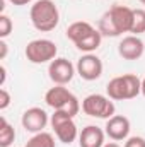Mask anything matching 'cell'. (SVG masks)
I'll list each match as a JSON object with an SVG mask.
<instances>
[{"label": "cell", "mask_w": 145, "mask_h": 147, "mask_svg": "<svg viewBox=\"0 0 145 147\" xmlns=\"http://www.w3.org/2000/svg\"><path fill=\"white\" fill-rule=\"evenodd\" d=\"M44 101H46V105L50 108L67 111L70 116H75L80 111V108H82L75 94H72L65 86H56V84H55V87L46 91Z\"/></svg>", "instance_id": "obj_4"}, {"label": "cell", "mask_w": 145, "mask_h": 147, "mask_svg": "<svg viewBox=\"0 0 145 147\" xmlns=\"http://www.w3.org/2000/svg\"><path fill=\"white\" fill-rule=\"evenodd\" d=\"M144 51H145V43L135 34L125 36L118 45V53L123 60H130V62L138 60V58H142Z\"/></svg>", "instance_id": "obj_11"}, {"label": "cell", "mask_w": 145, "mask_h": 147, "mask_svg": "<svg viewBox=\"0 0 145 147\" xmlns=\"http://www.w3.org/2000/svg\"><path fill=\"white\" fill-rule=\"evenodd\" d=\"M56 53H58V48L56 45L51 41V39H33L28 43L26 50H24V55L26 58L31 62V63H48V62H53L56 58Z\"/></svg>", "instance_id": "obj_6"}, {"label": "cell", "mask_w": 145, "mask_h": 147, "mask_svg": "<svg viewBox=\"0 0 145 147\" xmlns=\"http://www.w3.org/2000/svg\"><path fill=\"white\" fill-rule=\"evenodd\" d=\"M101 41H103V34L99 33V29H94L91 34H87L79 43H75V48L84 51V53H92V51H96L101 46Z\"/></svg>", "instance_id": "obj_15"}, {"label": "cell", "mask_w": 145, "mask_h": 147, "mask_svg": "<svg viewBox=\"0 0 145 147\" xmlns=\"http://www.w3.org/2000/svg\"><path fill=\"white\" fill-rule=\"evenodd\" d=\"M75 72L77 69L67 58H55L53 62H50L48 67V75L56 86H67L68 82H72Z\"/></svg>", "instance_id": "obj_9"}, {"label": "cell", "mask_w": 145, "mask_h": 147, "mask_svg": "<svg viewBox=\"0 0 145 147\" xmlns=\"http://www.w3.org/2000/svg\"><path fill=\"white\" fill-rule=\"evenodd\" d=\"M82 111L92 118H103L109 120L114 115V103L113 99L103 94H89L87 98H84L82 101Z\"/></svg>", "instance_id": "obj_7"}, {"label": "cell", "mask_w": 145, "mask_h": 147, "mask_svg": "<svg viewBox=\"0 0 145 147\" xmlns=\"http://www.w3.org/2000/svg\"><path fill=\"white\" fill-rule=\"evenodd\" d=\"M48 121H50L48 113L43 108H38V106H33V108L26 110L22 113V118H21V123H22L24 130L31 132V134L43 132V128L48 125Z\"/></svg>", "instance_id": "obj_10"}, {"label": "cell", "mask_w": 145, "mask_h": 147, "mask_svg": "<svg viewBox=\"0 0 145 147\" xmlns=\"http://www.w3.org/2000/svg\"><path fill=\"white\" fill-rule=\"evenodd\" d=\"M130 33L135 36L145 33V9H133V26Z\"/></svg>", "instance_id": "obj_18"}, {"label": "cell", "mask_w": 145, "mask_h": 147, "mask_svg": "<svg viewBox=\"0 0 145 147\" xmlns=\"http://www.w3.org/2000/svg\"><path fill=\"white\" fill-rule=\"evenodd\" d=\"M26 147H55V137L48 132H39L28 140Z\"/></svg>", "instance_id": "obj_17"}, {"label": "cell", "mask_w": 145, "mask_h": 147, "mask_svg": "<svg viewBox=\"0 0 145 147\" xmlns=\"http://www.w3.org/2000/svg\"><path fill=\"white\" fill-rule=\"evenodd\" d=\"M140 2H142V3H144V5H145V0H140Z\"/></svg>", "instance_id": "obj_27"}, {"label": "cell", "mask_w": 145, "mask_h": 147, "mask_svg": "<svg viewBox=\"0 0 145 147\" xmlns=\"http://www.w3.org/2000/svg\"><path fill=\"white\" fill-rule=\"evenodd\" d=\"M130 120L123 115H113L106 121V127H104V132L111 140L114 142H119V140H126L128 135H130Z\"/></svg>", "instance_id": "obj_12"}, {"label": "cell", "mask_w": 145, "mask_h": 147, "mask_svg": "<svg viewBox=\"0 0 145 147\" xmlns=\"http://www.w3.org/2000/svg\"><path fill=\"white\" fill-rule=\"evenodd\" d=\"M94 29H96V28H94L91 22H87V21H77V22H72V24L68 26V29H67V38L75 45V43H79L80 39H84L87 34H91Z\"/></svg>", "instance_id": "obj_14"}, {"label": "cell", "mask_w": 145, "mask_h": 147, "mask_svg": "<svg viewBox=\"0 0 145 147\" xmlns=\"http://www.w3.org/2000/svg\"><path fill=\"white\" fill-rule=\"evenodd\" d=\"M123 147H145V139L144 137H138V135H135V137H128Z\"/></svg>", "instance_id": "obj_20"}, {"label": "cell", "mask_w": 145, "mask_h": 147, "mask_svg": "<svg viewBox=\"0 0 145 147\" xmlns=\"http://www.w3.org/2000/svg\"><path fill=\"white\" fill-rule=\"evenodd\" d=\"M75 69H77V74L84 79V80H97L101 75H103V60L97 57V55H94V53H85V55H82L80 58H79V62H77V65H75Z\"/></svg>", "instance_id": "obj_8"}, {"label": "cell", "mask_w": 145, "mask_h": 147, "mask_svg": "<svg viewBox=\"0 0 145 147\" xmlns=\"http://www.w3.org/2000/svg\"><path fill=\"white\" fill-rule=\"evenodd\" d=\"M106 94L113 101H128L142 94V79L135 74H123L111 79L106 86Z\"/></svg>", "instance_id": "obj_3"}, {"label": "cell", "mask_w": 145, "mask_h": 147, "mask_svg": "<svg viewBox=\"0 0 145 147\" xmlns=\"http://www.w3.org/2000/svg\"><path fill=\"white\" fill-rule=\"evenodd\" d=\"M106 137V132L96 125H87L85 128H82V132L79 134V146L80 147H103Z\"/></svg>", "instance_id": "obj_13"}, {"label": "cell", "mask_w": 145, "mask_h": 147, "mask_svg": "<svg viewBox=\"0 0 145 147\" xmlns=\"http://www.w3.org/2000/svg\"><path fill=\"white\" fill-rule=\"evenodd\" d=\"M133 26V9L126 5H113L99 19V33L108 38H118L130 33Z\"/></svg>", "instance_id": "obj_1"}, {"label": "cell", "mask_w": 145, "mask_h": 147, "mask_svg": "<svg viewBox=\"0 0 145 147\" xmlns=\"http://www.w3.org/2000/svg\"><path fill=\"white\" fill-rule=\"evenodd\" d=\"M15 140V130L14 127L2 116L0 118V147H9Z\"/></svg>", "instance_id": "obj_16"}, {"label": "cell", "mask_w": 145, "mask_h": 147, "mask_svg": "<svg viewBox=\"0 0 145 147\" xmlns=\"http://www.w3.org/2000/svg\"><path fill=\"white\" fill-rule=\"evenodd\" d=\"M103 147H119V144H116V142H108V144H104Z\"/></svg>", "instance_id": "obj_25"}, {"label": "cell", "mask_w": 145, "mask_h": 147, "mask_svg": "<svg viewBox=\"0 0 145 147\" xmlns=\"http://www.w3.org/2000/svg\"><path fill=\"white\" fill-rule=\"evenodd\" d=\"M50 123L55 130L56 139L62 144H72L79 137V130H77V125L73 121V116H70L67 111L55 110V113L50 118Z\"/></svg>", "instance_id": "obj_5"}, {"label": "cell", "mask_w": 145, "mask_h": 147, "mask_svg": "<svg viewBox=\"0 0 145 147\" xmlns=\"http://www.w3.org/2000/svg\"><path fill=\"white\" fill-rule=\"evenodd\" d=\"M10 94L7 92V89H0V110H5V108H9V105H10Z\"/></svg>", "instance_id": "obj_21"}, {"label": "cell", "mask_w": 145, "mask_h": 147, "mask_svg": "<svg viewBox=\"0 0 145 147\" xmlns=\"http://www.w3.org/2000/svg\"><path fill=\"white\" fill-rule=\"evenodd\" d=\"M29 17L34 29L41 33H50L60 22V10L53 0H36L31 5Z\"/></svg>", "instance_id": "obj_2"}, {"label": "cell", "mask_w": 145, "mask_h": 147, "mask_svg": "<svg viewBox=\"0 0 145 147\" xmlns=\"http://www.w3.org/2000/svg\"><path fill=\"white\" fill-rule=\"evenodd\" d=\"M0 72H2V79H0V86H3V84H5V77H7V70H5V67H3V65L0 67Z\"/></svg>", "instance_id": "obj_24"}, {"label": "cell", "mask_w": 145, "mask_h": 147, "mask_svg": "<svg viewBox=\"0 0 145 147\" xmlns=\"http://www.w3.org/2000/svg\"><path fill=\"white\" fill-rule=\"evenodd\" d=\"M142 94L145 96V77L142 79Z\"/></svg>", "instance_id": "obj_26"}, {"label": "cell", "mask_w": 145, "mask_h": 147, "mask_svg": "<svg viewBox=\"0 0 145 147\" xmlns=\"http://www.w3.org/2000/svg\"><path fill=\"white\" fill-rule=\"evenodd\" d=\"M12 29H14L12 19L9 16H5V14H0V39H5L12 33Z\"/></svg>", "instance_id": "obj_19"}, {"label": "cell", "mask_w": 145, "mask_h": 147, "mask_svg": "<svg viewBox=\"0 0 145 147\" xmlns=\"http://www.w3.org/2000/svg\"><path fill=\"white\" fill-rule=\"evenodd\" d=\"M7 51H9L7 43H5L3 39H0V60H3V58L7 57Z\"/></svg>", "instance_id": "obj_22"}, {"label": "cell", "mask_w": 145, "mask_h": 147, "mask_svg": "<svg viewBox=\"0 0 145 147\" xmlns=\"http://www.w3.org/2000/svg\"><path fill=\"white\" fill-rule=\"evenodd\" d=\"M9 2L14 3V5H19V7H21V5H28V3H31L33 0H9Z\"/></svg>", "instance_id": "obj_23"}]
</instances>
